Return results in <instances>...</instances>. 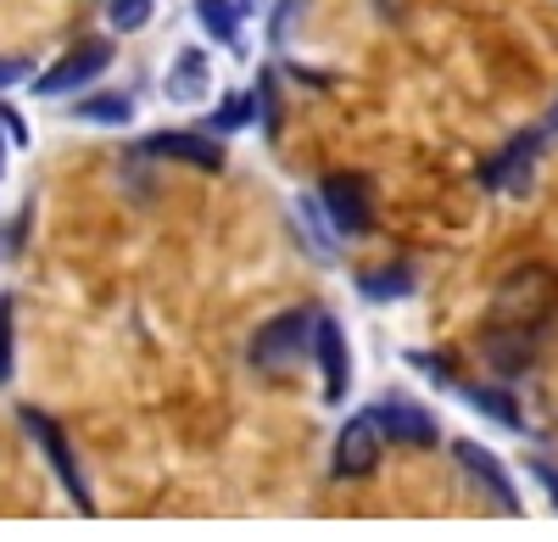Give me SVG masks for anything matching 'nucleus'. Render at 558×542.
<instances>
[{
  "mask_svg": "<svg viewBox=\"0 0 558 542\" xmlns=\"http://www.w3.org/2000/svg\"><path fill=\"white\" fill-rule=\"evenodd\" d=\"M263 7V0H241V12H257Z\"/></svg>",
  "mask_w": 558,
  "mask_h": 542,
  "instance_id": "4be33fe9",
  "label": "nucleus"
},
{
  "mask_svg": "<svg viewBox=\"0 0 558 542\" xmlns=\"http://www.w3.org/2000/svg\"><path fill=\"white\" fill-rule=\"evenodd\" d=\"M553 330H558V268L525 263L514 275H502V286L492 291L481 352L497 375H520L542 358Z\"/></svg>",
  "mask_w": 558,
  "mask_h": 542,
  "instance_id": "f257e3e1",
  "label": "nucleus"
},
{
  "mask_svg": "<svg viewBox=\"0 0 558 542\" xmlns=\"http://www.w3.org/2000/svg\"><path fill=\"white\" fill-rule=\"evenodd\" d=\"M146 157H168V162H184V168H202V173H218L223 168V146L213 134H196V129H162V134H146L140 141Z\"/></svg>",
  "mask_w": 558,
  "mask_h": 542,
  "instance_id": "1a4fd4ad",
  "label": "nucleus"
},
{
  "mask_svg": "<svg viewBox=\"0 0 558 542\" xmlns=\"http://www.w3.org/2000/svg\"><path fill=\"white\" fill-rule=\"evenodd\" d=\"M17 420H23V431L34 436V447L45 454V465L57 470V481L68 486V498L84 509V515H96V498H89V486H84V470H78V459H73V447H68V436H62V425L51 420V414H39V409H17Z\"/></svg>",
  "mask_w": 558,
  "mask_h": 542,
  "instance_id": "7ed1b4c3",
  "label": "nucleus"
},
{
  "mask_svg": "<svg viewBox=\"0 0 558 542\" xmlns=\"http://www.w3.org/2000/svg\"><path fill=\"white\" fill-rule=\"evenodd\" d=\"M12 381V297H0V386Z\"/></svg>",
  "mask_w": 558,
  "mask_h": 542,
  "instance_id": "6ab92c4d",
  "label": "nucleus"
},
{
  "mask_svg": "<svg viewBox=\"0 0 558 542\" xmlns=\"http://www.w3.org/2000/svg\"><path fill=\"white\" fill-rule=\"evenodd\" d=\"M368 302H391V297H408L413 291V268H380V275H363L357 280Z\"/></svg>",
  "mask_w": 558,
  "mask_h": 542,
  "instance_id": "2eb2a0df",
  "label": "nucleus"
},
{
  "mask_svg": "<svg viewBox=\"0 0 558 542\" xmlns=\"http://www.w3.org/2000/svg\"><path fill=\"white\" fill-rule=\"evenodd\" d=\"M452 459H458L463 475H470L486 498L497 504V515H520V492H514V481H508V470L497 465L492 447H481V442H452Z\"/></svg>",
  "mask_w": 558,
  "mask_h": 542,
  "instance_id": "0eeeda50",
  "label": "nucleus"
},
{
  "mask_svg": "<svg viewBox=\"0 0 558 542\" xmlns=\"http://www.w3.org/2000/svg\"><path fill=\"white\" fill-rule=\"evenodd\" d=\"M17 73H23V68H17V62H0V84H12V79H17Z\"/></svg>",
  "mask_w": 558,
  "mask_h": 542,
  "instance_id": "412c9836",
  "label": "nucleus"
},
{
  "mask_svg": "<svg viewBox=\"0 0 558 542\" xmlns=\"http://www.w3.org/2000/svg\"><path fill=\"white\" fill-rule=\"evenodd\" d=\"M318 336V313L313 308H286L252 336V364L257 370H291L302 352H313Z\"/></svg>",
  "mask_w": 558,
  "mask_h": 542,
  "instance_id": "f03ea898",
  "label": "nucleus"
},
{
  "mask_svg": "<svg viewBox=\"0 0 558 542\" xmlns=\"http://www.w3.org/2000/svg\"><path fill=\"white\" fill-rule=\"evenodd\" d=\"M202 73H207L202 51H184L179 68H173V79H168V96H173V101H196V96H202Z\"/></svg>",
  "mask_w": 558,
  "mask_h": 542,
  "instance_id": "dca6fc26",
  "label": "nucleus"
},
{
  "mask_svg": "<svg viewBox=\"0 0 558 542\" xmlns=\"http://www.w3.org/2000/svg\"><path fill=\"white\" fill-rule=\"evenodd\" d=\"M252 112H257V101H252V96H229V101H223V107H218L207 123H213V129H241Z\"/></svg>",
  "mask_w": 558,
  "mask_h": 542,
  "instance_id": "a211bd4d",
  "label": "nucleus"
},
{
  "mask_svg": "<svg viewBox=\"0 0 558 542\" xmlns=\"http://www.w3.org/2000/svg\"><path fill=\"white\" fill-rule=\"evenodd\" d=\"M318 202L330 213L336 236H368L375 230V191H368L363 173H330L318 185Z\"/></svg>",
  "mask_w": 558,
  "mask_h": 542,
  "instance_id": "39448f33",
  "label": "nucleus"
},
{
  "mask_svg": "<svg viewBox=\"0 0 558 542\" xmlns=\"http://www.w3.org/2000/svg\"><path fill=\"white\" fill-rule=\"evenodd\" d=\"M547 134H553L547 123H542V129H531V134H520L514 146L497 152V157L481 168V179H486L492 191H525V185H531V162H536V152H542Z\"/></svg>",
  "mask_w": 558,
  "mask_h": 542,
  "instance_id": "9b49d317",
  "label": "nucleus"
},
{
  "mask_svg": "<svg viewBox=\"0 0 558 542\" xmlns=\"http://www.w3.org/2000/svg\"><path fill=\"white\" fill-rule=\"evenodd\" d=\"M73 112H78V123H107V129H118V123L134 118V101H129V96H84Z\"/></svg>",
  "mask_w": 558,
  "mask_h": 542,
  "instance_id": "4468645a",
  "label": "nucleus"
},
{
  "mask_svg": "<svg viewBox=\"0 0 558 542\" xmlns=\"http://www.w3.org/2000/svg\"><path fill=\"white\" fill-rule=\"evenodd\" d=\"M196 17H202V28H207L218 45L241 51V7H235V0H196Z\"/></svg>",
  "mask_w": 558,
  "mask_h": 542,
  "instance_id": "f8f14e48",
  "label": "nucleus"
},
{
  "mask_svg": "<svg viewBox=\"0 0 558 542\" xmlns=\"http://www.w3.org/2000/svg\"><path fill=\"white\" fill-rule=\"evenodd\" d=\"M107 68H112V39H84L78 51H68L57 68H45V73L34 79V96H68V89L101 79Z\"/></svg>",
  "mask_w": 558,
  "mask_h": 542,
  "instance_id": "423d86ee",
  "label": "nucleus"
},
{
  "mask_svg": "<svg viewBox=\"0 0 558 542\" xmlns=\"http://www.w3.org/2000/svg\"><path fill=\"white\" fill-rule=\"evenodd\" d=\"M458 392H463V402H470V409L492 414L497 425H508V431L520 425V402L508 397V392H497V386H458Z\"/></svg>",
  "mask_w": 558,
  "mask_h": 542,
  "instance_id": "ddd939ff",
  "label": "nucleus"
},
{
  "mask_svg": "<svg viewBox=\"0 0 558 542\" xmlns=\"http://www.w3.org/2000/svg\"><path fill=\"white\" fill-rule=\"evenodd\" d=\"M375 420H380V431H386L391 442H402V447H436V442H441L436 414L425 409V402H413V397H380V402H375Z\"/></svg>",
  "mask_w": 558,
  "mask_h": 542,
  "instance_id": "6e6552de",
  "label": "nucleus"
},
{
  "mask_svg": "<svg viewBox=\"0 0 558 542\" xmlns=\"http://www.w3.org/2000/svg\"><path fill=\"white\" fill-rule=\"evenodd\" d=\"M107 17H112L118 34H134V28L151 23V0H107Z\"/></svg>",
  "mask_w": 558,
  "mask_h": 542,
  "instance_id": "f3484780",
  "label": "nucleus"
},
{
  "mask_svg": "<svg viewBox=\"0 0 558 542\" xmlns=\"http://www.w3.org/2000/svg\"><path fill=\"white\" fill-rule=\"evenodd\" d=\"M531 470H536V481H542V486H547V492H553V504H558V475H553V470H547V465H531Z\"/></svg>",
  "mask_w": 558,
  "mask_h": 542,
  "instance_id": "aec40b11",
  "label": "nucleus"
},
{
  "mask_svg": "<svg viewBox=\"0 0 558 542\" xmlns=\"http://www.w3.org/2000/svg\"><path fill=\"white\" fill-rule=\"evenodd\" d=\"M313 358H318V375H324V397L341 402L347 386H352V352H347V330L318 313V336H313Z\"/></svg>",
  "mask_w": 558,
  "mask_h": 542,
  "instance_id": "9d476101",
  "label": "nucleus"
},
{
  "mask_svg": "<svg viewBox=\"0 0 558 542\" xmlns=\"http://www.w3.org/2000/svg\"><path fill=\"white\" fill-rule=\"evenodd\" d=\"M380 454H386V431L375 420V409H363L341 425L336 436V454H330V475L336 481H363V475H375L380 470Z\"/></svg>",
  "mask_w": 558,
  "mask_h": 542,
  "instance_id": "20e7f679",
  "label": "nucleus"
}]
</instances>
